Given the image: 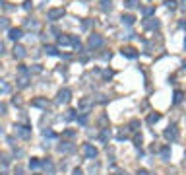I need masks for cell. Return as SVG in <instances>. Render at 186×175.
Instances as JSON below:
<instances>
[{
	"instance_id": "d4e9b609",
	"label": "cell",
	"mask_w": 186,
	"mask_h": 175,
	"mask_svg": "<svg viewBox=\"0 0 186 175\" xmlns=\"http://www.w3.org/2000/svg\"><path fill=\"white\" fill-rule=\"evenodd\" d=\"M41 166H43L45 169H47V171H49V173H52V171H54V166H52V163L49 162V160H47V162H43V163H41Z\"/></svg>"
},
{
	"instance_id": "44dd1931",
	"label": "cell",
	"mask_w": 186,
	"mask_h": 175,
	"mask_svg": "<svg viewBox=\"0 0 186 175\" xmlns=\"http://www.w3.org/2000/svg\"><path fill=\"white\" fill-rule=\"evenodd\" d=\"M182 92H180V89H177V92H174V95H173V103H180L182 101Z\"/></svg>"
},
{
	"instance_id": "484cf974",
	"label": "cell",
	"mask_w": 186,
	"mask_h": 175,
	"mask_svg": "<svg viewBox=\"0 0 186 175\" xmlns=\"http://www.w3.org/2000/svg\"><path fill=\"white\" fill-rule=\"evenodd\" d=\"M165 6L169 10H177V0H165Z\"/></svg>"
},
{
	"instance_id": "603a6c76",
	"label": "cell",
	"mask_w": 186,
	"mask_h": 175,
	"mask_svg": "<svg viewBox=\"0 0 186 175\" xmlns=\"http://www.w3.org/2000/svg\"><path fill=\"white\" fill-rule=\"evenodd\" d=\"M76 119V111L70 109V111H66V115H64V121H74Z\"/></svg>"
},
{
	"instance_id": "ee69618b",
	"label": "cell",
	"mask_w": 186,
	"mask_h": 175,
	"mask_svg": "<svg viewBox=\"0 0 186 175\" xmlns=\"http://www.w3.org/2000/svg\"><path fill=\"white\" fill-rule=\"evenodd\" d=\"M74 175H83V173H82V169H74Z\"/></svg>"
},
{
	"instance_id": "83f0119b",
	"label": "cell",
	"mask_w": 186,
	"mask_h": 175,
	"mask_svg": "<svg viewBox=\"0 0 186 175\" xmlns=\"http://www.w3.org/2000/svg\"><path fill=\"white\" fill-rule=\"evenodd\" d=\"M99 2H101V8L103 10H111V4H113L111 0H99Z\"/></svg>"
},
{
	"instance_id": "e0dca14e",
	"label": "cell",
	"mask_w": 186,
	"mask_h": 175,
	"mask_svg": "<svg viewBox=\"0 0 186 175\" xmlns=\"http://www.w3.org/2000/svg\"><path fill=\"white\" fill-rule=\"evenodd\" d=\"M161 158H163V160H171V148H169V146L161 148Z\"/></svg>"
},
{
	"instance_id": "ffe728a7",
	"label": "cell",
	"mask_w": 186,
	"mask_h": 175,
	"mask_svg": "<svg viewBox=\"0 0 186 175\" xmlns=\"http://www.w3.org/2000/svg\"><path fill=\"white\" fill-rule=\"evenodd\" d=\"M45 53H47V55H51V57H56V55H58L56 47H52V45H47V47H45Z\"/></svg>"
},
{
	"instance_id": "9c48e42d",
	"label": "cell",
	"mask_w": 186,
	"mask_h": 175,
	"mask_svg": "<svg viewBox=\"0 0 186 175\" xmlns=\"http://www.w3.org/2000/svg\"><path fill=\"white\" fill-rule=\"evenodd\" d=\"M143 27H146V29H159V20L146 18V20H143Z\"/></svg>"
},
{
	"instance_id": "d6a6232c",
	"label": "cell",
	"mask_w": 186,
	"mask_h": 175,
	"mask_svg": "<svg viewBox=\"0 0 186 175\" xmlns=\"http://www.w3.org/2000/svg\"><path fill=\"white\" fill-rule=\"evenodd\" d=\"M134 146H142V134H134Z\"/></svg>"
},
{
	"instance_id": "7dc6e473",
	"label": "cell",
	"mask_w": 186,
	"mask_h": 175,
	"mask_svg": "<svg viewBox=\"0 0 186 175\" xmlns=\"http://www.w3.org/2000/svg\"><path fill=\"white\" fill-rule=\"evenodd\" d=\"M0 4H2V0H0Z\"/></svg>"
},
{
	"instance_id": "60d3db41",
	"label": "cell",
	"mask_w": 186,
	"mask_h": 175,
	"mask_svg": "<svg viewBox=\"0 0 186 175\" xmlns=\"http://www.w3.org/2000/svg\"><path fill=\"white\" fill-rule=\"evenodd\" d=\"M4 113H6V105L0 103V115H4Z\"/></svg>"
},
{
	"instance_id": "f1b7e54d",
	"label": "cell",
	"mask_w": 186,
	"mask_h": 175,
	"mask_svg": "<svg viewBox=\"0 0 186 175\" xmlns=\"http://www.w3.org/2000/svg\"><path fill=\"white\" fill-rule=\"evenodd\" d=\"M43 136H45V138H54V132H52L51 129H45L43 130Z\"/></svg>"
},
{
	"instance_id": "ab89813d",
	"label": "cell",
	"mask_w": 186,
	"mask_h": 175,
	"mask_svg": "<svg viewBox=\"0 0 186 175\" xmlns=\"http://www.w3.org/2000/svg\"><path fill=\"white\" fill-rule=\"evenodd\" d=\"M14 175H23V169L18 166V167H16V171H14Z\"/></svg>"
},
{
	"instance_id": "52a82bcc",
	"label": "cell",
	"mask_w": 186,
	"mask_h": 175,
	"mask_svg": "<svg viewBox=\"0 0 186 175\" xmlns=\"http://www.w3.org/2000/svg\"><path fill=\"white\" fill-rule=\"evenodd\" d=\"M163 134H165V138H167V140H171V142H173V140H177V138H178V129L173 125V126H169V129L165 130Z\"/></svg>"
},
{
	"instance_id": "cb8c5ba5",
	"label": "cell",
	"mask_w": 186,
	"mask_h": 175,
	"mask_svg": "<svg viewBox=\"0 0 186 175\" xmlns=\"http://www.w3.org/2000/svg\"><path fill=\"white\" fill-rule=\"evenodd\" d=\"M10 92V86L4 80H0V93H8Z\"/></svg>"
},
{
	"instance_id": "f6af8a7d",
	"label": "cell",
	"mask_w": 186,
	"mask_h": 175,
	"mask_svg": "<svg viewBox=\"0 0 186 175\" xmlns=\"http://www.w3.org/2000/svg\"><path fill=\"white\" fill-rule=\"evenodd\" d=\"M2 53H4V43L0 41V55H2Z\"/></svg>"
},
{
	"instance_id": "5bb4252c",
	"label": "cell",
	"mask_w": 186,
	"mask_h": 175,
	"mask_svg": "<svg viewBox=\"0 0 186 175\" xmlns=\"http://www.w3.org/2000/svg\"><path fill=\"white\" fill-rule=\"evenodd\" d=\"M72 150H74L72 142H62V144L58 146V152H60V154H68V152H72Z\"/></svg>"
},
{
	"instance_id": "3957f363",
	"label": "cell",
	"mask_w": 186,
	"mask_h": 175,
	"mask_svg": "<svg viewBox=\"0 0 186 175\" xmlns=\"http://www.w3.org/2000/svg\"><path fill=\"white\" fill-rule=\"evenodd\" d=\"M14 130H16V134H18L19 138H23V140L31 138V129H29V126H23V125H16V126H14Z\"/></svg>"
},
{
	"instance_id": "d590c367",
	"label": "cell",
	"mask_w": 186,
	"mask_h": 175,
	"mask_svg": "<svg viewBox=\"0 0 186 175\" xmlns=\"http://www.w3.org/2000/svg\"><path fill=\"white\" fill-rule=\"evenodd\" d=\"M18 74H29V68L22 64V66H19V68H18Z\"/></svg>"
},
{
	"instance_id": "7c38bea8",
	"label": "cell",
	"mask_w": 186,
	"mask_h": 175,
	"mask_svg": "<svg viewBox=\"0 0 186 175\" xmlns=\"http://www.w3.org/2000/svg\"><path fill=\"white\" fill-rule=\"evenodd\" d=\"M120 53H122L124 57H128V58H136L138 55H140V53H138V51L134 49V47H124V49H122Z\"/></svg>"
},
{
	"instance_id": "b9f144b4",
	"label": "cell",
	"mask_w": 186,
	"mask_h": 175,
	"mask_svg": "<svg viewBox=\"0 0 186 175\" xmlns=\"http://www.w3.org/2000/svg\"><path fill=\"white\" fill-rule=\"evenodd\" d=\"M180 8H182L184 12H186V0H180Z\"/></svg>"
},
{
	"instance_id": "9a60e30c",
	"label": "cell",
	"mask_w": 186,
	"mask_h": 175,
	"mask_svg": "<svg viewBox=\"0 0 186 175\" xmlns=\"http://www.w3.org/2000/svg\"><path fill=\"white\" fill-rule=\"evenodd\" d=\"M29 84V74H19V78H18V86L19 88H25Z\"/></svg>"
},
{
	"instance_id": "4dcf8cb0",
	"label": "cell",
	"mask_w": 186,
	"mask_h": 175,
	"mask_svg": "<svg viewBox=\"0 0 186 175\" xmlns=\"http://www.w3.org/2000/svg\"><path fill=\"white\" fill-rule=\"evenodd\" d=\"M6 27H8V20L6 18H0V31L6 29Z\"/></svg>"
},
{
	"instance_id": "4fadbf2b",
	"label": "cell",
	"mask_w": 186,
	"mask_h": 175,
	"mask_svg": "<svg viewBox=\"0 0 186 175\" xmlns=\"http://www.w3.org/2000/svg\"><path fill=\"white\" fill-rule=\"evenodd\" d=\"M31 105H33V107H41V109H47V107H49V101H47L45 97H37V99H33V101H31Z\"/></svg>"
},
{
	"instance_id": "c3c4849f",
	"label": "cell",
	"mask_w": 186,
	"mask_h": 175,
	"mask_svg": "<svg viewBox=\"0 0 186 175\" xmlns=\"http://www.w3.org/2000/svg\"><path fill=\"white\" fill-rule=\"evenodd\" d=\"M35 175H37V173H35Z\"/></svg>"
},
{
	"instance_id": "4316f807",
	"label": "cell",
	"mask_w": 186,
	"mask_h": 175,
	"mask_svg": "<svg viewBox=\"0 0 186 175\" xmlns=\"http://www.w3.org/2000/svg\"><path fill=\"white\" fill-rule=\"evenodd\" d=\"M124 6H126V8H130V10H134V8L138 6V0H126Z\"/></svg>"
},
{
	"instance_id": "7a4b0ae2",
	"label": "cell",
	"mask_w": 186,
	"mask_h": 175,
	"mask_svg": "<svg viewBox=\"0 0 186 175\" xmlns=\"http://www.w3.org/2000/svg\"><path fill=\"white\" fill-rule=\"evenodd\" d=\"M70 99H72V92L68 88H62L60 92H58V95H56V103H70Z\"/></svg>"
},
{
	"instance_id": "1f68e13d",
	"label": "cell",
	"mask_w": 186,
	"mask_h": 175,
	"mask_svg": "<svg viewBox=\"0 0 186 175\" xmlns=\"http://www.w3.org/2000/svg\"><path fill=\"white\" fill-rule=\"evenodd\" d=\"M78 123H79V125H86V123H87V113H83L82 117H78Z\"/></svg>"
},
{
	"instance_id": "8fae6325",
	"label": "cell",
	"mask_w": 186,
	"mask_h": 175,
	"mask_svg": "<svg viewBox=\"0 0 186 175\" xmlns=\"http://www.w3.org/2000/svg\"><path fill=\"white\" fill-rule=\"evenodd\" d=\"M74 37L70 35H58V45H62V47H66V45H74Z\"/></svg>"
},
{
	"instance_id": "277c9868",
	"label": "cell",
	"mask_w": 186,
	"mask_h": 175,
	"mask_svg": "<svg viewBox=\"0 0 186 175\" xmlns=\"http://www.w3.org/2000/svg\"><path fill=\"white\" fill-rule=\"evenodd\" d=\"M82 152H83V156H86L87 160H95V158H97V148L93 144H83Z\"/></svg>"
},
{
	"instance_id": "6da1fadb",
	"label": "cell",
	"mask_w": 186,
	"mask_h": 175,
	"mask_svg": "<svg viewBox=\"0 0 186 175\" xmlns=\"http://www.w3.org/2000/svg\"><path fill=\"white\" fill-rule=\"evenodd\" d=\"M64 14H66V10H64V8H51L49 12H47V18H49L51 22H56V20L64 18Z\"/></svg>"
},
{
	"instance_id": "836d02e7",
	"label": "cell",
	"mask_w": 186,
	"mask_h": 175,
	"mask_svg": "<svg viewBox=\"0 0 186 175\" xmlns=\"http://www.w3.org/2000/svg\"><path fill=\"white\" fill-rule=\"evenodd\" d=\"M153 12H155V8H153V6H149V8H146V10H143V16L147 18V16H151Z\"/></svg>"
},
{
	"instance_id": "30bf717a",
	"label": "cell",
	"mask_w": 186,
	"mask_h": 175,
	"mask_svg": "<svg viewBox=\"0 0 186 175\" xmlns=\"http://www.w3.org/2000/svg\"><path fill=\"white\" fill-rule=\"evenodd\" d=\"M12 55H14V58L22 60V58L25 57V47H22V45H16L14 49H12Z\"/></svg>"
},
{
	"instance_id": "5b68a950",
	"label": "cell",
	"mask_w": 186,
	"mask_h": 175,
	"mask_svg": "<svg viewBox=\"0 0 186 175\" xmlns=\"http://www.w3.org/2000/svg\"><path fill=\"white\" fill-rule=\"evenodd\" d=\"M91 107H93V97H83V99H79L78 109L82 111V113H87Z\"/></svg>"
},
{
	"instance_id": "74e56055",
	"label": "cell",
	"mask_w": 186,
	"mask_h": 175,
	"mask_svg": "<svg viewBox=\"0 0 186 175\" xmlns=\"http://www.w3.org/2000/svg\"><path fill=\"white\" fill-rule=\"evenodd\" d=\"M74 134H76V132H74V130H66V132H64V136H66V138H72Z\"/></svg>"
},
{
	"instance_id": "d6986e66",
	"label": "cell",
	"mask_w": 186,
	"mask_h": 175,
	"mask_svg": "<svg viewBox=\"0 0 186 175\" xmlns=\"http://www.w3.org/2000/svg\"><path fill=\"white\" fill-rule=\"evenodd\" d=\"M159 119H161V115H159V113H151L149 117H147V123H149V125H155Z\"/></svg>"
},
{
	"instance_id": "7bdbcfd3",
	"label": "cell",
	"mask_w": 186,
	"mask_h": 175,
	"mask_svg": "<svg viewBox=\"0 0 186 175\" xmlns=\"http://www.w3.org/2000/svg\"><path fill=\"white\" fill-rule=\"evenodd\" d=\"M136 175H149V173H147V171H146V169H140V171H138Z\"/></svg>"
},
{
	"instance_id": "ba28073f",
	"label": "cell",
	"mask_w": 186,
	"mask_h": 175,
	"mask_svg": "<svg viewBox=\"0 0 186 175\" xmlns=\"http://www.w3.org/2000/svg\"><path fill=\"white\" fill-rule=\"evenodd\" d=\"M22 35H23L22 27H10V29H8V37H10L12 41H18V39H22Z\"/></svg>"
},
{
	"instance_id": "2e32d148",
	"label": "cell",
	"mask_w": 186,
	"mask_h": 175,
	"mask_svg": "<svg viewBox=\"0 0 186 175\" xmlns=\"http://www.w3.org/2000/svg\"><path fill=\"white\" fill-rule=\"evenodd\" d=\"M136 22V18L132 14H126V16H122V24H126V25H132Z\"/></svg>"
},
{
	"instance_id": "7402d4cb",
	"label": "cell",
	"mask_w": 186,
	"mask_h": 175,
	"mask_svg": "<svg viewBox=\"0 0 186 175\" xmlns=\"http://www.w3.org/2000/svg\"><path fill=\"white\" fill-rule=\"evenodd\" d=\"M41 163H43V162H39L37 158H31V160H29V167L31 169H37V167H41Z\"/></svg>"
},
{
	"instance_id": "8992f818",
	"label": "cell",
	"mask_w": 186,
	"mask_h": 175,
	"mask_svg": "<svg viewBox=\"0 0 186 175\" xmlns=\"http://www.w3.org/2000/svg\"><path fill=\"white\" fill-rule=\"evenodd\" d=\"M103 37L101 35H97V33H91L89 35V47H91V49H99V47H103Z\"/></svg>"
},
{
	"instance_id": "e575fe53",
	"label": "cell",
	"mask_w": 186,
	"mask_h": 175,
	"mask_svg": "<svg viewBox=\"0 0 186 175\" xmlns=\"http://www.w3.org/2000/svg\"><path fill=\"white\" fill-rule=\"evenodd\" d=\"M138 126H140V121H132V123H130V130H138Z\"/></svg>"
},
{
	"instance_id": "ac0fdd59",
	"label": "cell",
	"mask_w": 186,
	"mask_h": 175,
	"mask_svg": "<svg viewBox=\"0 0 186 175\" xmlns=\"http://www.w3.org/2000/svg\"><path fill=\"white\" fill-rule=\"evenodd\" d=\"M25 27H29V29H39V22H35V20H25Z\"/></svg>"
},
{
	"instance_id": "f35d334b",
	"label": "cell",
	"mask_w": 186,
	"mask_h": 175,
	"mask_svg": "<svg viewBox=\"0 0 186 175\" xmlns=\"http://www.w3.org/2000/svg\"><path fill=\"white\" fill-rule=\"evenodd\" d=\"M23 8H25V10H31V0H25V2H23Z\"/></svg>"
},
{
	"instance_id": "8d00e7d4",
	"label": "cell",
	"mask_w": 186,
	"mask_h": 175,
	"mask_svg": "<svg viewBox=\"0 0 186 175\" xmlns=\"http://www.w3.org/2000/svg\"><path fill=\"white\" fill-rule=\"evenodd\" d=\"M109 136H111V132H109V130H103V134H101V140H107Z\"/></svg>"
},
{
	"instance_id": "bcb514c9",
	"label": "cell",
	"mask_w": 186,
	"mask_h": 175,
	"mask_svg": "<svg viewBox=\"0 0 186 175\" xmlns=\"http://www.w3.org/2000/svg\"><path fill=\"white\" fill-rule=\"evenodd\" d=\"M118 175H126V173H118Z\"/></svg>"
},
{
	"instance_id": "f546056e",
	"label": "cell",
	"mask_w": 186,
	"mask_h": 175,
	"mask_svg": "<svg viewBox=\"0 0 186 175\" xmlns=\"http://www.w3.org/2000/svg\"><path fill=\"white\" fill-rule=\"evenodd\" d=\"M113 70H103V78H105V80H111V78H113Z\"/></svg>"
}]
</instances>
